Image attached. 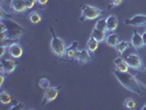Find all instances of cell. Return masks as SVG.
<instances>
[{
  "mask_svg": "<svg viewBox=\"0 0 146 110\" xmlns=\"http://www.w3.org/2000/svg\"><path fill=\"white\" fill-rule=\"evenodd\" d=\"M112 73L115 76V78L119 81V83L125 89H127L129 91H131V93L135 94V95H139V96L144 95L142 86H141L139 81L136 79V77L134 75L130 74L129 72H120L117 69H113Z\"/></svg>",
  "mask_w": 146,
  "mask_h": 110,
  "instance_id": "cell-1",
  "label": "cell"
},
{
  "mask_svg": "<svg viewBox=\"0 0 146 110\" xmlns=\"http://www.w3.org/2000/svg\"><path fill=\"white\" fill-rule=\"evenodd\" d=\"M50 31H51V34H52V40H51L52 52H53L57 57H63V56H65L67 46H66L64 40L60 39V37L56 34V32H55V30H54L53 27H50Z\"/></svg>",
  "mask_w": 146,
  "mask_h": 110,
  "instance_id": "cell-2",
  "label": "cell"
},
{
  "mask_svg": "<svg viewBox=\"0 0 146 110\" xmlns=\"http://www.w3.org/2000/svg\"><path fill=\"white\" fill-rule=\"evenodd\" d=\"M106 13V10H101L99 8L90 6V5H82L81 6V17L80 21L85 20H95L97 18H100Z\"/></svg>",
  "mask_w": 146,
  "mask_h": 110,
  "instance_id": "cell-3",
  "label": "cell"
},
{
  "mask_svg": "<svg viewBox=\"0 0 146 110\" xmlns=\"http://www.w3.org/2000/svg\"><path fill=\"white\" fill-rule=\"evenodd\" d=\"M126 62L130 66V68H133L135 71H139V72H143L144 69V65H143V61L139 57V54L136 53H130L129 55H126Z\"/></svg>",
  "mask_w": 146,
  "mask_h": 110,
  "instance_id": "cell-4",
  "label": "cell"
},
{
  "mask_svg": "<svg viewBox=\"0 0 146 110\" xmlns=\"http://www.w3.org/2000/svg\"><path fill=\"white\" fill-rule=\"evenodd\" d=\"M58 94H59V87L53 86V87H48L47 89H45L43 100H42V105H46V103L55 100L57 98Z\"/></svg>",
  "mask_w": 146,
  "mask_h": 110,
  "instance_id": "cell-5",
  "label": "cell"
},
{
  "mask_svg": "<svg viewBox=\"0 0 146 110\" xmlns=\"http://www.w3.org/2000/svg\"><path fill=\"white\" fill-rule=\"evenodd\" d=\"M17 62L13 59H1V65H0V71L2 74H11L15 72L17 68Z\"/></svg>",
  "mask_w": 146,
  "mask_h": 110,
  "instance_id": "cell-6",
  "label": "cell"
},
{
  "mask_svg": "<svg viewBox=\"0 0 146 110\" xmlns=\"http://www.w3.org/2000/svg\"><path fill=\"white\" fill-rule=\"evenodd\" d=\"M126 25L132 27H145L146 25V15H135L130 19H126L124 21Z\"/></svg>",
  "mask_w": 146,
  "mask_h": 110,
  "instance_id": "cell-7",
  "label": "cell"
},
{
  "mask_svg": "<svg viewBox=\"0 0 146 110\" xmlns=\"http://www.w3.org/2000/svg\"><path fill=\"white\" fill-rule=\"evenodd\" d=\"M92 59V56L90 55V52L87 50H85V49H78L77 52H76V55H75V59L78 62V63H80V64H86L88 62H90Z\"/></svg>",
  "mask_w": 146,
  "mask_h": 110,
  "instance_id": "cell-8",
  "label": "cell"
},
{
  "mask_svg": "<svg viewBox=\"0 0 146 110\" xmlns=\"http://www.w3.org/2000/svg\"><path fill=\"white\" fill-rule=\"evenodd\" d=\"M8 53H9V55H10L12 59H18L22 56V54H23V49H22V46L20 44L15 42V43H12L8 47Z\"/></svg>",
  "mask_w": 146,
  "mask_h": 110,
  "instance_id": "cell-9",
  "label": "cell"
},
{
  "mask_svg": "<svg viewBox=\"0 0 146 110\" xmlns=\"http://www.w3.org/2000/svg\"><path fill=\"white\" fill-rule=\"evenodd\" d=\"M10 8L15 11V13H23L27 10L25 0H11L10 1Z\"/></svg>",
  "mask_w": 146,
  "mask_h": 110,
  "instance_id": "cell-10",
  "label": "cell"
},
{
  "mask_svg": "<svg viewBox=\"0 0 146 110\" xmlns=\"http://www.w3.org/2000/svg\"><path fill=\"white\" fill-rule=\"evenodd\" d=\"M131 43H132V45H133V47L136 49V50L143 49V47H144V42H143V37H142V34H139L137 31H134V33H133L132 39H131Z\"/></svg>",
  "mask_w": 146,
  "mask_h": 110,
  "instance_id": "cell-11",
  "label": "cell"
},
{
  "mask_svg": "<svg viewBox=\"0 0 146 110\" xmlns=\"http://www.w3.org/2000/svg\"><path fill=\"white\" fill-rule=\"evenodd\" d=\"M114 66H115V69L120 71V72H127L129 68H130L126 59L121 57V56H119L114 59Z\"/></svg>",
  "mask_w": 146,
  "mask_h": 110,
  "instance_id": "cell-12",
  "label": "cell"
},
{
  "mask_svg": "<svg viewBox=\"0 0 146 110\" xmlns=\"http://www.w3.org/2000/svg\"><path fill=\"white\" fill-rule=\"evenodd\" d=\"M106 20H107V29H108V32H114L117 28V24H119V20H117V15H110Z\"/></svg>",
  "mask_w": 146,
  "mask_h": 110,
  "instance_id": "cell-13",
  "label": "cell"
},
{
  "mask_svg": "<svg viewBox=\"0 0 146 110\" xmlns=\"http://www.w3.org/2000/svg\"><path fill=\"white\" fill-rule=\"evenodd\" d=\"M77 50H78V42H77V41H74L73 43L67 47L65 56L69 59H75V55H76Z\"/></svg>",
  "mask_w": 146,
  "mask_h": 110,
  "instance_id": "cell-14",
  "label": "cell"
},
{
  "mask_svg": "<svg viewBox=\"0 0 146 110\" xmlns=\"http://www.w3.org/2000/svg\"><path fill=\"white\" fill-rule=\"evenodd\" d=\"M107 32H104V31H101V30H98V29H94L92 30V32H91V37L96 39L99 43L100 42H103V41H106L107 40V34H106Z\"/></svg>",
  "mask_w": 146,
  "mask_h": 110,
  "instance_id": "cell-15",
  "label": "cell"
},
{
  "mask_svg": "<svg viewBox=\"0 0 146 110\" xmlns=\"http://www.w3.org/2000/svg\"><path fill=\"white\" fill-rule=\"evenodd\" d=\"M106 41H107V44L109 45L110 47H115V45L120 42V37H119L117 33H111L107 37Z\"/></svg>",
  "mask_w": 146,
  "mask_h": 110,
  "instance_id": "cell-16",
  "label": "cell"
},
{
  "mask_svg": "<svg viewBox=\"0 0 146 110\" xmlns=\"http://www.w3.org/2000/svg\"><path fill=\"white\" fill-rule=\"evenodd\" d=\"M28 19L32 24H38L42 21V15H40L37 11H32L28 15Z\"/></svg>",
  "mask_w": 146,
  "mask_h": 110,
  "instance_id": "cell-17",
  "label": "cell"
},
{
  "mask_svg": "<svg viewBox=\"0 0 146 110\" xmlns=\"http://www.w3.org/2000/svg\"><path fill=\"white\" fill-rule=\"evenodd\" d=\"M131 46H132V43L127 42V41H120V42L115 45V50L117 51V53L123 54V53H124L129 47H131Z\"/></svg>",
  "mask_w": 146,
  "mask_h": 110,
  "instance_id": "cell-18",
  "label": "cell"
},
{
  "mask_svg": "<svg viewBox=\"0 0 146 110\" xmlns=\"http://www.w3.org/2000/svg\"><path fill=\"white\" fill-rule=\"evenodd\" d=\"M98 46H99V42L94 39L92 37H90V39L88 40L87 42V49L88 51L90 52V53H95L97 51V49H98Z\"/></svg>",
  "mask_w": 146,
  "mask_h": 110,
  "instance_id": "cell-19",
  "label": "cell"
},
{
  "mask_svg": "<svg viewBox=\"0 0 146 110\" xmlns=\"http://www.w3.org/2000/svg\"><path fill=\"white\" fill-rule=\"evenodd\" d=\"M11 101H12L11 95H10L8 91L2 90V91L0 93V103H2V105H9V103H11Z\"/></svg>",
  "mask_w": 146,
  "mask_h": 110,
  "instance_id": "cell-20",
  "label": "cell"
},
{
  "mask_svg": "<svg viewBox=\"0 0 146 110\" xmlns=\"http://www.w3.org/2000/svg\"><path fill=\"white\" fill-rule=\"evenodd\" d=\"M96 29L101 30V31H104V32H108V29H107V20L106 19H100L98 20L97 23H96Z\"/></svg>",
  "mask_w": 146,
  "mask_h": 110,
  "instance_id": "cell-21",
  "label": "cell"
},
{
  "mask_svg": "<svg viewBox=\"0 0 146 110\" xmlns=\"http://www.w3.org/2000/svg\"><path fill=\"white\" fill-rule=\"evenodd\" d=\"M124 106L126 109H135L136 108V101L134 99H132V98H127V99H125Z\"/></svg>",
  "mask_w": 146,
  "mask_h": 110,
  "instance_id": "cell-22",
  "label": "cell"
},
{
  "mask_svg": "<svg viewBox=\"0 0 146 110\" xmlns=\"http://www.w3.org/2000/svg\"><path fill=\"white\" fill-rule=\"evenodd\" d=\"M38 86L42 88V89H47L48 87H51L50 79H47L46 77H42V78L38 81Z\"/></svg>",
  "mask_w": 146,
  "mask_h": 110,
  "instance_id": "cell-23",
  "label": "cell"
},
{
  "mask_svg": "<svg viewBox=\"0 0 146 110\" xmlns=\"http://www.w3.org/2000/svg\"><path fill=\"white\" fill-rule=\"evenodd\" d=\"M35 2H37L36 0H25L27 9H32V8L35 6Z\"/></svg>",
  "mask_w": 146,
  "mask_h": 110,
  "instance_id": "cell-24",
  "label": "cell"
},
{
  "mask_svg": "<svg viewBox=\"0 0 146 110\" xmlns=\"http://www.w3.org/2000/svg\"><path fill=\"white\" fill-rule=\"evenodd\" d=\"M123 2V0H111V3H110V8L112 7H119L121 3Z\"/></svg>",
  "mask_w": 146,
  "mask_h": 110,
  "instance_id": "cell-25",
  "label": "cell"
},
{
  "mask_svg": "<svg viewBox=\"0 0 146 110\" xmlns=\"http://www.w3.org/2000/svg\"><path fill=\"white\" fill-rule=\"evenodd\" d=\"M7 50H8L7 46H2V45H1V52H0V56H1V57H3V55H5V53H6Z\"/></svg>",
  "mask_w": 146,
  "mask_h": 110,
  "instance_id": "cell-26",
  "label": "cell"
},
{
  "mask_svg": "<svg viewBox=\"0 0 146 110\" xmlns=\"http://www.w3.org/2000/svg\"><path fill=\"white\" fill-rule=\"evenodd\" d=\"M37 3L38 5H41V6H45L47 2H48V0H36Z\"/></svg>",
  "mask_w": 146,
  "mask_h": 110,
  "instance_id": "cell-27",
  "label": "cell"
},
{
  "mask_svg": "<svg viewBox=\"0 0 146 110\" xmlns=\"http://www.w3.org/2000/svg\"><path fill=\"white\" fill-rule=\"evenodd\" d=\"M3 81H5V74L1 73V75H0V86L3 85Z\"/></svg>",
  "mask_w": 146,
  "mask_h": 110,
  "instance_id": "cell-28",
  "label": "cell"
},
{
  "mask_svg": "<svg viewBox=\"0 0 146 110\" xmlns=\"http://www.w3.org/2000/svg\"><path fill=\"white\" fill-rule=\"evenodd\" d=\"M142 37H143V42H144V46H146V31L144 33H142Z\"/></svg>",
  "mask_w": 146,
  "mask_h": 110,
  "instance_id": "cell-29",
  "label": "cell"
},
{
  "mask_svg": "<svg viewBox=\"0 0 146 110\" xmlns=\"http://www.w3.org/2000/svg\"><path fill=\"white\" fill-rule=\"evenodd\" d=\"M142 109H143V110H146V105H145V106H143V108H142Z\"/></svg>",
  "mask_w": 146,
  "mask_h": 110,
  "instance_id": "cell-30",
  "label": "cell"
},
{
  "mask_svg": "<svg viewBox=\"0 0 146 110\" xmlns=\"http://www.w3.org/2000/svg\"><path fill=\"white\" fill-rule=\"evenodd\" d=\"M145 29H146V25H145Z\"/></svg>",
  "mask_w": 146,
  "mask_h": 110,
  "instance_id": "cell-31",
  "label": "cell"
},
{
  "mask_svg": "<svg viewBox=\"0 0 146 110\" xmlns=\"http://www.w3.org/2000/svg\"><path fill=\"white\" fill-rule=\"evenodd\" d=\"M110 1H111V0H110Z\"/></svg>",
  "mask_w": 146,
  "mask_h": 110,
  "instance_id": "cell-32",
  "label": "cell"
}]
</instances>
